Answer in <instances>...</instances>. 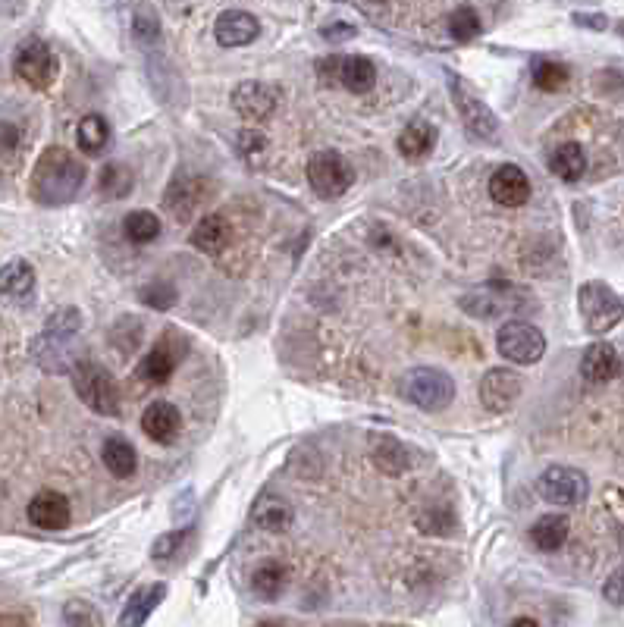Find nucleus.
<instances>
[{
  "mask_svg": "<svg viewBox=\"0 0 624 627\" xmlns=\"http://www.w3.org/2000/svg\"><path fill=\"white\" fill-rule=\"evenodd\" d=\"M85 185V167L82 160L60 145L44 148L38 164L32 170V198L44 207H60L73 201Z\"/></svg>",
  "mask_w": 624,
  "mask_h": 627,
  "instance_id": "nucleus-1",
  "label": "nucleus"
},
{
  "mask_svg": "<svg viewBox=\"0 0 624 627\" xmlns=\"http://www.w3.org/2000/svg\"><path fill=\"white\" fill-rule=\"evenodd\" d=\"M69 377H73V389L82 399V405H88L101 417L120 414V386L104 364L91 361V358L76 361L73 367H69Z\"/></svg>",
  "mask_w": 624,
  "mask_h": 627,
  "instance_id": "nucleus-2",
  "label": "nucleus"
},
{
  "mask_svg": "<svg viewBox=\"0 0 624 627\" xmlns=\"http://www.w3.org/2000/svg\"><path fill=\"white\" fill-rule=\"evenodd\" d=\"M402 399L421 411H446L455 399V380L439 367H411L399 383Z\"/></svg>",
  "mask_w": 624,
  "mask_h": 627,
  "instance_id": "nucleus-3",
  "label": "nucleus"
},
{
  "mask_svg": "<svg viewBox=\"0 0 624 627\" xmlns=\"http://www.w3.org/2000/svg\"><path fill=\"white\" fill-rule=\"evenodd\" d=\"M577 308H581L587 333H593V336L612 333L624 320V301L618 298V292H612L599 280H590L577 289Z\"/></svg>",
  "mask_w": 624,
  "mask_h": 627,
  "instance_id": "nucleus-4",
  "label": "nucleus"
},
{
  "mask_svg": "<svg viewBox=\"0 0 624 627\" xmlns=\"http://www.w3.org/2000/svg\"><path fill=\"white\" fill-rule=\"evenodd\" d=\"M308 182L317 198L336 201L355 185V167L339 151L323 148L308 157Z\"/></svg>",
  "mask_w": 624,
  "mask_h": 627,
  "instance_id": "nucleus-5",
  "label": "nucleus"
},
{
  "mask_svg": "<svg viewBox=\"0 0 624 627\" xmlns=\"http://www.w3.org/2000/svg\"><path fill=\"white\" fill-rule=\"evenodd\" d=\"M13 73L26 82L29 88H51L57 73H60V63H57V54L51 51L48 41L41 38H26L16 48L13 54Z\"/></svg>",
  "mask_w": 624,
  "mask_h": 627,
  "instance_id": "nucleus-6",
  "label": "nucleus"
},
{
  "mask_svg": "<svg viewBox=\"0 0 624 627\" xmlns=\"http://www.w3.org/2000/svg\"><path fill=\"white\" fill-rule=\"evenodd\" d=\"M449 95L455 101V110L461 113L465 129L471 135L483 138V142H493V138L499 135V116L474 95V88L468 82H461L458 73H449Z\"/></svg>",
  "mask_w": 624,
  "mask_h": 627,
  "instance_id": "nucleus-7",
  "label": "nucleus"
},
{
  "mask_svg": "<svg viewBox=\"0 0 624 627\" xmlns=\"http://www.w3.org/2000/svg\"><path fill=\"white\" fill-rule=\"evenodd\" d=\"M521 295L524 292L512 283H487V286L471 289L468 295H461L458 308L468 311L471 317L493 320V317H502V314H515L524 305Z\"/></svg>",
  "mask_w": 624,
  "mask_h": 627,
  "instance_id": "nucleus-8",
  "label": "nucleus"
},
{
  "mask_svg": "<svg viewBox=\"0 0 624 627\" xmlns=\"http://www.w3.org/2000/svg\"><path fill=\"white\" fill-rule=\"evenodd\" d=\"M496 348L512 364H537L546 355V336L524 320H508L496 333Z\"/></svg>",
  "mask_w": 624,
  "mask_h": 627,
  "instance_id": "nucleus-9",
  "label": "nucleus"
},
{
  "mask_svg": "<svg viewBox=\"0 0 624 627\" xmlns=\"http://www.w3.org/2000/svg\"><path fill=\"white\" fill-rule=\"evenodd\" d=\"M229 104H233V110L242 116V120L248 123H264L270 120V116L276 113V107H280V88L276 85H267V82H239L233 88V95H229Z\"/></svg>",
  "mask_w": 624,
  "mask_h": 627,
  "instance_id": "nucleus-10",
  "label": "nucleus"
},
{
  "mask_svg": "<svg viewBox=\"0 0 624 627\" xmlns=\"http://www.w3.org/2000/svg\"><path fill=\"white\" fill-rule=\"evenodd\" d=\"M540 493L552 505H581L590 496V480L568 464H552L540 477Z\"/></svg>",
  "mask_w": 624,
  "mask_h": 627,
  "instance_id": "nucleus-11",
  "label": "nucleus"
},
{
  "mask_svg": "<svg viewBox=\"0 0 624 627\" xmlns=\"http://www.w3.org/2000/svg\"><path fill=\"white\" fill-rule=\"evenodd\" d=\"M521 389V374H515L512 367H493L480 380V405L493 414H505L521 399Z\"/></svg>",
  "mask_w": 624,
  "mask_h": 627,
  "instance_id": "nucleus-12",
  "label": "nucleus"
},
{
  "mask_svg": "<svg viewBox=\"0 0 624 627\" xmlns=\"http://www.w3.org/2000/svg\"><path fill=\"white\" fill-rule=\"evenodd\" d=\"M179 358H182V342H176V336H170V333L160 336L151 352L138 361V377L151 386H164L173 377Z\"/></svg>",
  "mask_w": 624,
  "mask_h": 627,
  "instance_id": "nucleus-13",
  "label": "nucleus"
},
{
  "mask_svg": "<svg viewBox=\"0 0 624 627\" xmlns=\"http://www.w3.org/2000/svg\"><path fill=\"white\" fill-rule=\"evenodd\" d=\"M258 35H261V22L248 10H223L214 22V38L220 48H245Z\"/></svg>",
  "mask_w": 624,
  "mask_h": 627,
  "instance_id": "nucleus-14",
  "label": "nucleus"
},
{
  "mask_svg": "<svg viewBox=\"0 0 624 627\" xmlns=\"http://www.w3.org/2000/svg\"><path fill=\"white\" fill-rule=\"evenodd\" d=\"M490 198L502 207H521L530 198V179L518 164H502L490 176Z\"/></svg>",
  "mask_w": 624,
  "mask_h": 627,
  "instance_id": "nucleus-15",
  "label": "nucleus"
},
{
  "mask_svg": "<svg viewBox=\"0 0 624 627\" xmlns=\"http://www.w3.org/2000/svg\"><path fill=\"white\" fill-rule=\"evenodd\" d=\"M142 430L151 443L170 446L176 443V436L182 430V414L173 402H151L142 414Z\"/></svg>",
  "mask_w": 624,
  "mask_h": 627,
  "instance_id": "nucleus-16",
  "label": "nucleus"
},
{
  "mask_svg": "<svg viewBox=\"0 0 624 627\" xmlns=\"http://www.w3.org/2000/svg\"><path fill=\"white\" fill-rule=\"evenodd\" d=\"M26 515L35 527L41 530H63L69 524V499L63 493H54V490H41L29 508H26Z\"/></svg>",
  "mask_w": 624,
  "mask_h": 627,
  "instance_id": "nucleus-17",
  "label": "nucleus"
},
{
  "mask_svg": "<svg viewBox=\"0 0 624 627\" xmlns=\"http://www.w3.org/2000/svg\"><path fill=\"white\" fill-rule=\"evenodd\" d=\"M333 66H336V82L355 91V95H367V91L377 85V66L371 57H361V54L336 57Z\"/></svg>",
  "mask_w": 624,
  "mask_h": 627,
  "instance_id": "nucleus-18",
  "label": "nucleus"
},
{
  "mask_svg": "<svg viewBox=\"0 0 624 627\" xmlns=\"http://www.w3.org/2000/svg\"><path fill=\"white\" fill-rule=\"evenodd\" d=\"M164 599H167V584L138 587V590L129 596L126 609H123V615H120V627H145L148 618L154 615V609H157Z\"/></svg>",
  "mask_w": 624,
  "mask_h": 627,
  "instance_id": "nucleus-19",
  "label": "nucleus"
},
{
  "mask_svg": "<svg viewBox=\"0 0 624 627\" xmlns=\"http://www.w3.org/2000/svg\"><path fill=\"white\" fill-rule=\"evenodd\" d=\"M618 352H615V345L609 342H593L587 345V352L581 358V374L587 383H609L615 374H618Z\"/></svg>",
  "mask_w": 624,
  "mask_h": 627,
  "instance_id": "nucleus-20",
  "label": "nucleus"
},
{
  "mask_svg": "<svg viewBox=\"0 0 624 627\" xmlns=\"http://www.w3.org/2000/svg\"><path fill=\"white\" fill-rule=\"evenodd\" d=\"M436 138H439V132H436L433 123H427V120H411L402 129V135H399V154L405 160H411V164H418V160H427L430 157V151L436 148Z\"/></svg>",
  "mask_w": 624,
  "mask_h": 627,
  "instance_id": "nucleus-21",
  "label": "nucleus"
},
{
  "mask_svg": "<svg viewBox=\"0 0 624 627\" xmlns=\"http://www.w3.org/2000/svg\"><path fill=\"white\" fill-rule=\"evenodd\" d=\"M229 239H233V226H229L223 214H207L192 229V245L204 254H220L229 245Z\"/></svg>",
  "mask_w": 624,
  "mask_h": 627,
  "instance_id": "nucleus-22",
  "label": "nucleus"
},
{
  "mask_svg": "<svg viewBox=\"0 0 624 627\" xmlns=\"http://www.w3.org/2000/svg\"><path fill=\"white\" fill-rule=\"evenodd\" d=\"M251 518H254V524H258L261 530H267V533H286L295 524L292 505L286 499H280V496H261L258 505H254Z\"/></svg>",
  "mask_w": 624,
  "mask_h": 627,
  "instance_id": "nucleus-23",
  "label": "nucleus"
},
{
  "mask_svg": "<svg viewBox=\"0 0 624 627\" xmlns=\"http://www.w3.org/2000/svg\"><path fill=\"white\" fill-rule=\"evenodd\" d=\"M549 170L556 173L562 182H577L587 173V154L577 142H565L559 148H552L549 154Z\"/></svg>",
  "mask_w": 624,
  "mask_h": 627,
  "instance_id": "nucleus-24",
  "label": "nucleus"
},
{
  "mask_svg": "<svg viewBox=\"0 0 624 627\" xmlns=\"http://www.w3.org/2000/svg\"><path fill=\"white\" fill-rule=\"evenodd\" d=\"M101 458H104V468L120 480L132 477L135 468H138V452L123 436H110L104 443V449H101Z\"/></svg>",
  "mask_w": 624,
  "mask_h": 627,
  "instance_id": "nucleus-25",
  "label": "nucleus"
},
{
  "mask_svg": "<svg viewBox=\"0 0 624 627\" xmlns=\"http://www.w3.org/2000/svg\"><path fill=\"white\" fill-rule=\"evenodd\" d=\"M571 533V521L565 515H543L534 527H530V543L540 552H556L565 546Z\"/></svg>",
  "mask_w": 624,
  "mask_h": 627,
  "instance_id": "nucleus-26",
  "label": "nucleus"
},
{
  "mask_svg": "<svg viewBox=\"0 0 624 627\" xmlns=\"http://www.w3.org/2000/svg\"><path fill=\"white\" fill-rule=\"evenodd\" d=\"M35 292V270L29 261L13 258L0 267V295L7 298H26Z\"/></svg>",
  "mask_w": 624,
  "mask_h": 627,
  "instance_id": "nucleus-27",
  "label": "nucleus"
},
{
  "mask_svg": "<svg viewBox=\"0 0 624 627\" xmlns=\"http://www.w3.org/2000/svg\"><path fill=\"white\" fill-rule=\"evenodd\" d=\"M371 458L383 474H392V477L408 468V452L399 439H392V436H374Z\"/></svg>",
  "mask_w": 624,
  "mask_h": 627,
  "instance_id": "nucleus-28",
  "label": "nucleus"
},
{
  "mask_svg": "<svg viewBox=\"0 0 624 627\" xmlns=\"http://www.w3.org/2000/svg\"><path fill=\"white\" fill-rule=\"evenodd\" d=\"M76 142L91 157L101 154L107 148V142H110V123L104 120L101 113H88L85 120L79 123V129H76Z\"/></svg>",
  "mask_w": 624,
  "mask_h": 627,
  "instance_id": "nucleus-29",
  "label": "nucleus"
},
{
  "mask_svg": "<svg viewBox=\"0 0 624 627\" xmlns=\"http://www.w3.org/2000/svg\"><path fill=\"white\" fill-rule=\"evenodd\" d=\"M286 587V568L280 562H264L251 574V593L258 599H276Z\"/></svg>",
  "mask_w": 624,
  "mask_h": 627,
  "instance_id": "nucleus-30",
  "label": "nucleus"
},
{
  "mask_svg": "<svg viewBox=\"0 0 624 627\" xmlns=\"http://www.w3.org/2000/svg\"><path fill=\"white\" fill-rule=\"evenodd\" d=\"M195 185H198V179H176L170 189L164 192V204L170 207L176 217H182V220H186L195 211V207L204 201V195L195 192Z\"/></svg>",
  "mask_w": 624,
  "mask_h": 627,
  "instance_id": "nucleus-31",
  "label": "nucleus"
},
{
  "mask_svg": "<svg viewBox=\"0 0 624 627\" xmlns=\"http://www.w3.org/2000/svg\"><path fill=\"white\" fill-rule=\"evenodd\" d=\"M123 229H126V239L132 245H148L160 236V220L151 211H132V214H126Z\"/></svg>",
  "mask_w": 624,
  "mask_h": 627,
  "instance_id": "nucleus-32",
  "label": "nucleus"
},
{
  "mask_svg": "<svg viewBox=\"0 0 624 627\" xmlns=\"http://www.w3.org/2000/svg\"><path fill=\"white\" fill-rule=\"evenodd\" d=\"M480 29H483V22H480V16H477L474 7H455L452 10V16H449V35L458 44L474 41L480 35Z\"/></svg>",
  "mask_w": 624,
  "mask_h": 627,
  "instance_id": "nucleus-33",
  "label": "nucleus"
},
{
  "mask_svg": "<svg viewBox=\"0 0 624 627\" xmlns=\"http://www.w3.org/2000/svg\"><path fill=\"white\" fill-rule=\"evenodd\" d=\"M132 173H129V167H123V164H107L104 170H101V179H98V189H101V195H107V198H126L129 192H132Z\"/></svg>",
  "mask_w": 624,
  "mask_h": 627,
  "instance_id": "nucleus-34",
  "label": "nucleus"
},
{
  "mask_svg": "<svg viewBox=\"0 0 624 627\" xmlns=\"http://www.w3.org/2000/svg\"><path fill=\"white\" fill-rule=\"evenodd\" d=\"M571 79V69L559 60H537L534 63V85L543 91H559Z\"/></svg>",
  "mask_w": 624,
  "mask_h": 627,
  "instance_id": "nucleus-35",
  "label": "nucleus"
},
{
  "mask_svg": "<svg viewBox=\"0 0 624 627\" xmlns=\"http://www.w3.org/2000/svg\"><path fill=\"white\" fill-rule=\"evenodd\" d=\"M101 612L85 599H69L63 606V627H101Z\"/></svg>",
  "mask_w": 624,
  "mask_h": 627,
  "instance_id": "nucleus-36",
  "label": "nucleus"
},
{
  "mask_svg": "<svg viewBox=\"0 0 624 627\" xmlns=\"http://www.w3.org/2000/svg\"><path fill=\"white\" fill-rule=\"evenodd\" d=\"M79 327H82V314L76 308H60L48 317V330L44 333L54 339H73L79 333Z\"/></svg>",
  "mask_w": 624,
  "mask_h": 627,
  "instance_id": "nucleus-37",
  "label": "nucleus"
},
{
  "mask_svg": "<svg viewBox=\"0 0 624 627\" xmlns=\"http://www.w3.org/2000/svg\"><path fill=\"white\" fill-rule=\"evenodd\" d=\"M186 540H189V530H167V533H160V537L154 540V546H151V559L154 562H167V559H173V555L186 546Z\"/></svg>",
  "mask_w": 624,
  "mask_h": 627,
  "instance_id": "nucleus-38",
  "label": "nucleus"
},
{
  "mask_svg": "<svg viewBox=\"0 0 624 627\" xmlns=\"http://www.w3.org/2000/svg\"><path fill=\"white\" fill-rule=\"evenodd\" d=\"M132 32L138 41H154L160 35V19L151 7H138L132 16Z\"/></svg>",
  "mask_w": 624,
  "mask_h": 627,
  "instance_id": "nucleus-39",
  "label": "nucleus"
},
{
  "mask_svg": "<svg viewBox=\"0 0 624 627\" xmlns=\"http://www.w3.org/2000/svg\"><path fill=\"white\" fill-rule=\"evenodd\" d=\"M145 301L157 311H167V308H173V301H176V289L167 286V283H154V286L145 289Z\"/></svg>",
  "mask_w": 624,
  "mask_h": 627,
  "instance_id": "nucleus-40",
  "label": "nucleus"
},
{
  "mask_svg": "<svg viewBox=\"0 0 624 627\" xmlns=\"http://www.w3.org/2000/svg\"><path fill=\"white\" fill-rule=\"evenodd\" d=\"M603 596H606V602H612V606L624 609V568L609 574V580L603 584Z\"/></svg>",
  "mask_w": 624,
  "mask_h": 627,
  "instance_id": "nucleus-41",
  "label": "nucleus"
},
{
  "mask_svg": "<svg viewBox=\"0 0 624 627\" xmlns=\"http://www.w3.org/2000/svg\"><path fill=\"white\" fill-rule=\"evenodd\" d=\"M16 148H19V129L13 123L0 120V160H4L7 154H13Z\"/></svg>",
  "mask_w": 624,
  "mask_h": 627,
  "instance_id": "nucleus-42",
  "label": "nucleus"
},
{
  "mask_svg": "<svg viewBox=\"0 0 624 627\" xmlns=\"http://www.w3.org/2000/svg\"><path fill=\"white\" fill-rule=\"evenodd\" d=\"M264 148H267V138H264L261 132H251V129H245V132L239 135V151H242V154L264 151Z\"/></svg>",
  "mask_w": 624,
  "mask_h": 627,
  "instance_id": "nucleus-43",
  "label": "nucleus"
},
{
  "mask_svg": "<svg viewBox=\"0 0 624 627\" xmlns=\"http://www.w3.org/2000/svg\"><path fill=\"white\" fill-rule=\"evenodd\" d=\"M323 38L339 44V41H352L355 38V29L352 26H342V22H330V26H323Z\"/></svg>",
  "mask_w": 624,
  "mask_h": 627,
  "instance_id": "nucleus-44",
  "label": "nucleus"
},
{
  "mask_svg": "<svg viewBox=\"0 0 624 627\" xmlns=\"http://www.w3.org/2000/svg\"><path fill=\"white\" fill-rule=\"evenodd\" d=\"M574 22L577 26H584V29H596V32H603L609 26V19L599 16V13H574Z\"/></svg>",
  "mask_w": 624,
  "mask_h": 627,
  "instance_id": "nucleus-45",
  "label": "nucleus"
},
{
  "mask_svg": "<svg viewBox=\"0 0 624 627\" xmlns=\"http://www.w3.org/2000/svg\"><path fill=\"white\" fill-rule=\"evenodd\" d=\"M508 627H540V624H537L534 618H515V621L508 624Z\"/></svg>",
  "mask_w": 624,
  "mask_h": 627,
  "instance_id": "nucleus-46",
  "label": "nucleus"
},
{
  "mask_svg": "<svg viewBox=\"0 0 624 627\" xmlns=\"http://www.w3.org/2000/svg\"><path fill=\"white\" fill-rule=\"evenodd\" d=\"M258 627H283L280 621H264V624H258Z\"/></svg>",
  "mask_w": 624,
  "mask_h": 627,
  "instance_id": "nucleus-47",
  "label": "nucleus"
},
{
  "mask_svg": "<svg viewBox=\"0 0 624 627\" xmlns=\"http://www.w3.org/2000/svg\"><path fill=\"white\" fill-rule=\"evenodd\" d=\"M615 32H618V35L624 38V19H621V22H618V26H615Z\"/></svg>",
  "mask_w": 624,
  "mask_h": 627,
  "instance_id": "nucleus-48",
  "label": "nucleus"
}]
</instances>
